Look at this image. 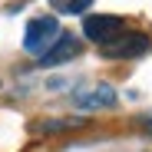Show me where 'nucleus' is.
I'll return each mask as SVG.
<instances>
[{
  "instance_id": "39448f33",
  "label": "nucleus",
  "mask_w": 152,
  "mask_h": 152,
  "mask_svg": "<svg viewBox=\"0 0 152 152\" xmlns=\"http://www.w3.org/2000/svg\"><path fill=\"white\" fill-rule=\"evenodd\" d=\"M80 40H76L73 33H60V40L53 43V46H50L46 50V53L40 56V66H63V63H69V60H76V56H80Z\"/></svg>"
},
{
  "instance_id": "7ed1b4c3",
  "label": "nucleus",
  "mask_w": 152,
  "mask_h": 152,
  "mask_svg": "<svg viewBox=\"0 0 152 152\" xmlns=\"http://www.w3.org/2000/svg\"><path fill=\"white\" fill-rule=\"evenodd\" d=\"M116 86L109 83H93V86H83L73 93V106L76 109H106V106H116Z\"/></svg>"
},
{
  "instance_id": "6e6552de",
  "label": "nucleus",
  "mask_w": 152,
  "mask_h": 152,
  "mask_svg": "<svg viewBox=\"0 0 152 152\" xmlns=\"http://www.w3.org/2000/svg\"><path fill=\"white\" fill-rule=\"evenodd\" d=\"M142 126H145V129H152V116H142Z\"/></svg>"
},
{
  "instance_id": "1a4fd4ad",
  "label": "nucleus",
  "mask_w": 152,
  "mask_h": 152,
  "mask_svg": "<svg viewBox=\"0 0 152 152\" xmlns=\"http://www.w3.org/2000/svg\"><path fill=\"white\" fill-rule=\"evenodd\" d=\"M53 4H56V7H60V10H63V7H66V0H53Z\"/></svg>"
},
{
  "instance_id": "f257e3e1",
  "label": "nucleus",
  "mask_w": 152,
  "mask_h": 152,
  "mask_svg": "<svg viewBox=\"0 0 152 152\" xmlns=\"http://www.w3.org/2000/svg\"><path fill=\"white\" fill-rule=\"evenodd\" d=\"M60 33H63V30H60L56 17H37V20L27 23V33H23V50H27V53L43 56L46 50L60 40Z\"/></svg>"
},
{
  "instance_id": "f03ea898",
  "label": "nucleus",
  "mask_w": 152,
  "mask_h": 152,
  "mask_svg": "<svg viewBox=\"0 0 152 152\" xmlns=\"http://www.w3.org/2000/svg\"><path fill=\"white\" fill-rule=\"evenodd\" d=\"M83 33H86V40L106 46L109 40H116V37L122 33V20L113 17V13H89V17L83 20Z\"/></svg>"
},
{
  "instance_id": "423d86ee",
  "label": "nucleus",
  "mask_w": 152,
  "mask_h": 152,
  "mask_svg": "<svg viewBox=\"0 0 152 152\" xmlns=\"http://www.w3.org/2000/svg\"><path fill=\"white\" fill-rule=\"evenodd\" d=\"M80 126H86L83 116H73V119H46V122H37L33 129L37 132H63V129H80Z\"/></svg>"
},
{
  "instance_id": "0eeeda50",
  "label": "nucleus",
  "mask_w": 152,
  "mask_h": 152,
  "mask_svg": "<svg viewBox=\"0 0 152 152\" xmlns=\"http://www.w3.org/2000/svg\"><path fill=\"white\" fill-rule=\"evenodd\" d=\"M89 4H93V0H66V7H63V10H66V13H83Z\"/></svg>"
},
{
  "instance_id": "20e7f679",
  "label": "nucleus",
  "mask_w": 152,
  "mask_h": 152,
  "mask_svg": "<svg viewBox=\"0 0 152 152\" xmlns=\"http://www.w3.org/2000/svg\"><path fill=\"white\" fill-rule=\"evenodd\" d=\"M149 50V37L145 33H119L116 40H109L103 46V53L113 56V60H132L139 53H145Z\"/></svg>"
}]
</instances>
